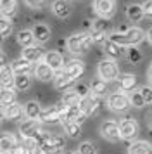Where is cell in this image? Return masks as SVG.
Masks as SVG:
<instances>
[{
	"mask_svg": "<svg viewBox=\"0 0 152 154\" xmlns=\"http://www.w3.org/2000/svg\"><path fill=\"white\" fill-rule=\"evenodd\" d=\"M144 35H145L144 29L130 28L128 31H124V33L116 31V33L109 35V40L119 43V45H123V47H135V45H138V43L144 40Z\"/></svg>",
	"mask_w": 152,
	"mask_h": 154,
	"instance_id": "obj_1",
	"label": "cell"
},
{
	"mask_svg": "<svg viewBox=\"0 0 152 154\" xmlns=\"http://www.w3.org/2000/svg\"><path fill=\"white\" fill-rule=\"evenodd\" d=\"M92 43H93V38L92 35H87V33H74V35H71L68 38V50L69 52H73V54H85V52H88V49L92 47Z\"/></svg>",
	"mask_w": 152,
	"mask_h": 154,
	"instance_id": "obj_2",
	"label": "cell"
},
{
	"mask_svg": "<svg viewBox=\"0 0 152 154\" xmlns=\"http://www.w3.org/2000/svg\"><path fill=\"white\" fill-rule=\"evenodd\" d=\"M107 104L114 112H124L126 109H130L131 100H130V95H126L124 92H116V94L109 95Z\"/></svg>",
	"mask_w": 152,
	"mask_h": 154,
	"instance_id": "obj_3",
	"label": "cell"
},
{
	"mask_svg": "<svg viewBox=\"0 0 152 154\" xmlns=\"http://www.w3.org/2000/svg\"><path fill=\"white\" fill-rule=\"evenodd\" d=\"M99 76L105 82H112L119 76V68L112 59H105L99 63Z\"/></svg>",
	"mask_w": 152,
	"mask_h": 154,
	"instance_id": "obj_4",
	"label": "cell"
},
{
	"mask_svg": "<svg viewBox=\"0 0 152 154\" xmlns=\"http://www.w3.org/2000/svg\"><path fill=\"white\" fill-rule=\"evenodd\" d=\"M100 135L109 142H119L121 139V132H119V123L116 121H104L100 125Z\"/></svg>",
	"mask_w": 152,
	"mask_h": 154,
	"instance_id": "obj_5",
	"label": "cell"
},
{
	"mask_svg": "<svg viewBox=\"0 0 152 154\" xmlns=\"http://www.w3.org/2000/svg\"><path fill=\"white\" fill-rule=\"evenodd\" d=\"M93 9L100 17L109 19L116 14V0H93Z\"/></svg>",
	"mask_w": 152,
	"mask_h": 154,
	"instance_id": "obj_6",
	"label": "cell"
},
{
	"mask_svg": "<svg viewBox=\"0 0 152 154\" xmlns=\"http://www.w3.org/2000/svg\"><path fill=\"white\" fill-rule=\"evenodd\" d=\"M100 106H102L100 95L90 94V95H87V97L81 99V102H80V109H81V112H85L87 116H90V114H95V112L99 111Z\"/></svg>",
	"mask_w": 152,
	"mask_h": 154,
	"instance_id": "obj_7",
	"label": "cell"
},
{
	"mask_svg": "<svg viewBox=\"0 0 152 154\" xmlns=\"http://www.w3.org/2000/svg\"><path fill=\"white\" fill-rule=\"evenodd\" d=\"M119 132L123 140H133L138 133V125L133 118H124L119 121Z\"/></svg>",
	"mask_w": 152,
	"mask_h": 154,
	"instance_id": "obj_8",
	"label": "cell"
},
{
	"mask_svg": "<svg viewBox=\"0 0 152 154\" xmlns=\"http://www.w3.org/2000/svg\"><path fill=\"white\" fill-rule=\"evenodd\" d=\"M40 119H24L19 125V133L21 139H29V137H35L40 130Z\"/></svg>",
	"mask_w": 152,
	"mask_h": 154,
	"instance_id": "obj_9",
	"label": "cell"
},
{
	"mask_svg": "<svg viewBox=\"0 0 152 154\" xmlns=\"http://www.w3.org/2000/svg\"><path fill=\"white\" fill-rule=\"evenodd\" d=\"M54 85H55V88H57L59 92H69L71 88L76 87V80L71 78V76H68V75H64L62 71H59V73L55 75V78H54Z\"/></svg>",
	"mask_w": 152,
	"mask_h": 154,
	"instance_id": "obj_10",
	"label": "cell"
},
{
	"mask_svg": "<svg viewBox=\"0 0 152 154\" xmlns=\"http://www.w3.org/2000/svg\"><path fill=\"white\" fill-rule=\"evenodd\" d=\"M83 71H85V64H83V61H80V59H71V61L64 66L62 73L76 80V78H80L83 75Z\"/></svg>",
	"mask_w": 152,
	"mask_h": 154,
	"instance_id": "obj_11",
	"label": "cell"
},
{
	"mask_svg": "<svg viewBox=\"0 0 152 154\" xmlns=\"http://www.w3.org/2000/svg\"><path fill=\"white\" fill-rule=\"evenodd\" d=\"M0 82H2L4 88H12L16 85V73L12 71V66L2 64V68H0Z\"/></svg>",
	"mask_w": 152,
	"mask_h": 154,
	"instance_id": "obj_12",
	"label": "cell"
},
{
	"mask_svg": "<svg viewBox=\"0 0 152 154\" xmlns=\"http://www.w3.org/2000/svg\"><path fill=\"white\" fill-rule=\"evenodd\" d=\"M23 57L24 59H28L29 63H41V59L45 57V52H43V49H41L40 45H31V47H26V49H23Z\"/></svg>",
	"mask_w": 152,
	"mask_h": 154,
	"instance_id": "obj_13",
	"label": "cell"
},
{
	"mask_svg": "<svg viewBox=\"0 0 152 154\" xmlns=\"http://www.w3.org/2000/svg\"><path fill=\"white\" fill-rule=\"evenodd\" d=\"M104 52H105V56H109L111 59H119L121 56H124V47L123 45H119V43L112 42V40H105L104 43Z\"/></svg>",
	"mask_w": 152,
	"mask_h": 154,
	"instance_id": "obj_14",
	"label": "cell"
},
{
	"mask_svg": "<svg viewBox=\"0 0 152 154\" xmlns=\"http://www.w3.org/2000/svg\"><path fill=\"white\" fill-rule=\"evenodd\" d=\"M43 63H47L54 71H62V64H64V59H62L61 52H55V50H50L45 54L43 57Z\"/></svg>",
	"mask_w": 152,
	"mask_h": 154,
	"instance_id": "obj_15",
	"label": "cell"
},
{
	"mask_svg": "<svg viewBox=\"0 0 152 154\" xmlns=\"http://www.w3.org/2000/svg\"><path fill=\"white\" fill-rule=\"evenodd\" d=\"M35 76L38 80H41V82H48V80L55 78V71L47 63H38L36 68H35Z\"/></svg>",
	"mask_w": 152,
	"mask_h": 154,
	"instance_id": "obj_16",
	"label": "cell"
},
{
	"mask_svg": "<svg viewBox=\"0 0 152 154\" xmlns=\"http://www.w3.org/2000/svg\"><path fill=\"white\" fill-rule=\"evenodd\" d=\"M38 119H40L41 123H57V121H61V111H59L57 106L47 107V109L41 111V114H40Z\"/></svg>",
	"mask_w": 152,
	"mask_h": 154,
	"instance_id": "obj_17",
	"label": "cell"
},
{
	"mask_svg": "<svg viewBox=\"0 0 152 154\" xmlns=\"http://www.w3.org/2000/svg\"><path fill=\"white\" fill-rule=\"evenodd\" d=\"M52 11H54V14L57 16V17L66 19V17H69V14H71V4H69L68 0H54Z\"/></svg>",
	"mask_w": 152,
	"mask_h": 154,
	"instance_id": "obj_18",
	"label": "cell"
},
{
	"mask_svg": "<svg viewBox=\"0 0 152 154\" xmlns=\"http://www.w3.org/2000/svg\"><path fill=\"white\" fill-rule=\"evenodd\" d=\"M2 112H4V118H5V119H9V121H17V119H21V116H23L24 109H23V106H21V104L14 102V104L4 107V109H2Z\"/></svg>",
	"mask_w": 152,
	"mask_h": 154,
	"instance_id": "obj_19",
	"label": "cell"
},
{
	"mask_svg": "<svg viewBox=\"0 0 152 154\" xmlns=\"http://www.w3.org/2000/svg\"><path fill=\"white\" fill-rule=\"evenodd\" d=\"M21 144L16 140L12 133H2V139H0V147H2V152H14Z\"/></svg>",
	"mask_w": 152,
	"mask_h": 154,
	"instance_id": "obj_20",
	"label": "cell"
},
{
	"mask_svg": "<svg viewBox=\"0 0 152 154\" xmlns=\"http://www.w3.org/2000/svg\"><path fill=\"white\" fill-rule=\"evenodd\" d=\"M33 35H35V40H36V43H47L48 40H50V28H48L47 24H36L33 28Z\"/></svg>",
	"mask_w": 152,
	"mask_h": 154,
	"instance_id": "obj_21",
	"label": "cell"
},
{
	"mask_svg": "<svg viewBox=\"0 0 152 154\" xmlns=\"http://www.w3.org/2000/svg\"><path fill=\"white\" fill-rule=\"evenodd\" d=\"M128 154H152V146L145 140L131 142L128 147Z\"/></svg>",
	"mask_w": 152,
	"mask_h": 154,
	"instance_id": "obj_22",
	"label": "cell"
},
{
	"mask_svg": "<svg viewBox=\"0 0 152 154\" xmlns=\"http://www.w3.org/2000/svg\"><path fill=\"white\" fill-rule=\"evenodd\" d=\"M11 66H12V71L16 73V75H29V71L33 69V63H29V61L24 59V57L14 61Z\"/></svg>",
	"mask_w": 152,
	"mask_h": 154,
	"instance_id": "obj_23",
	"label": "cell"
},
{
	"mask_svg": "<svg viewBox=\"0 0 152 154\" xmlns=\"http://www.w3.org/2000/svg\"><path fill=\"white\" fill-rule=\"evenodd\" d=\"M137 87V76L135 75H123L119 76V90L121 92H133Z\"/></svg>",
	"mask_w": 152,
	"mask_h": 154,
	"instance_id": "obj_24",
	"label": "cell"
},
{
	"mask_svg": "<svg viewBox=\"0 0 152 154\" xmlns=\"http://www.w3.org/2000/svg\"><path fill=\"white\" fill-rule=\"evenodd\" d=\"M41 111H43V109L40 107V104H38L36 100H29V102L24 104V116H26L28 119H38Z\"/></svg>",
	"mask_w": 152,
	"mask_h": 154,
	"instance_id": "obj_25",
	"label": "cell"
},
{
	"mask_svg": "<svg viewBox=\"0 0 152 154\" xmlns=\"http://www.w3.org/2000/svg\"><path fill=\"white\" fill-rule=\"evenodd\" d=\"M126 16H128V19H130L131 23H138L144 19V7L142 5H138V4H131V5H128V9H126Z\"/></svg>",
	"mask_w": 152,
	"mask_h": 154,
	"instance_id": "obj_26",
	"label": "cell"
},
{
	"mask_svg": "<svg viewBox=\"0 0 152 154\" xmlns=\"http://www.w3.org/2000/svg\"><path fill=\"white\" fill-rule=\"evenodd\" d=\"M17 42H19L21 47H31L36 40H35V35H33V29L29 31V29H23V31H19L17 33Z\"/></svg>",
	"mask_w": 152,
	"mask_h": 154,
	"instance_id": "obj_27",
	"label": "cell"
},
{
	"mask_svg": "<svg viewBox=\"0 0 152 154\" xmlns=\"http://www.w3.org/2000/svg\"><path fill=\"white\" fill-rule=\"evenodd\" d=\"M0 102H2V109L11 106L16 102V92L12 88H4L2 87V92H0Z\"/></svg>",
	"mask_w": 152,
	"mask_h": 154,
	"instance_id": "obj_28",
	"label": "cell"
},
{
	"mask_svg": "<svg viewBox=\"0 0 152 154\" xmlns=\"http://www.w3.org/2000/svg\"><path fill=\"white\" fill-rule=\"evenodd\" d=\"M90 90H92V94H95V95H104L107 92V82L102 80L100 76L95 78L92 82V85H90Z\"/></svg>",
	"mask_w": 152,
	"mask_h": 154,
	"instance_id": "obj_29",
	"label": "cell"
},
{
	"mask_svg": "<svg viewBox=\"0 0 152 154\" xmlns=\"http://www.w3.org/2000/svg\"><path fill=\"white\" fill-rule=\"evenodd\" d=\"M16 9H17L16 0H2L0 2V11H2V16H5V17H11L16 12Z\"/></svg>",
	"mask_w": 152,
	"mask_h": 154,
	"instance_id": "obj_30",
	"label": "cell"
},
{
	"mask_svg": "<svg viewBox=\"0 0 152 154\" xmlns=\"http://www.w3.org/2000/svg\"><path fill=\"white\" fill-rule=\"evenodd\" d=\"M29 87H31V78H29V75H16V85H14L16 90L24 92Z\"/></svg>",
	"mask_w": 152,
	"mask_h": 154,
	"instance_id": "obj_31",
	"label": "cell"
},
{
	"mask_svg": "<svg viewBox=\"0 0 152 154\" xmlns=\"http://www.w3.org/2000/svg\"><path fill=\"white\" fill-rule=\"evenodd\" d=\"M43 146L54 147V149H59V151H62V147L66 146V139H64V137H61V135H50Z\"/></svg>",
	"mask_w": 152,
	"mask_h": 154,
	"instance_id": "obj_32",
	"label": "cell"
},
{
	"mask_svg": "<svg viewBox=\"0 0 152 154\" xmlns=\"http://www.w3.org/2000/svg\"><path fill=\"white\" fill-rule=\"evenodd\" d=\"M62 102H64L66 106H80L81 97H80L74 90H73V92H66V94H64V97H62Z\"/></svg>",
	"mask_w": 152,
	"mask_h": 154,
	"instance_id": "obj_33",
	"label": "cell"
},
{
	"mask_svg": "<svg viewBox=\"0 0 152 154\" xmlns=\"http://www.w3.org/2000/svg\"><path fill=\"white\" fill-rule=\"evenodd\" d=\"M64 130H66V133H68L71 139H78L81 135V126L78 125V123H66L64 125Z\"/></svg>",
	"mask_w": 152,
	"mask_h": 154,
	"instance_id": "obj_34",
	"label": "cell"
},
{
	"mask_svg": "<svg viewBox=\"0 0 152 154\" xmlns=\"http://www.w3.org/2000/svg\"><path fill=\"white\" fill-rule=\"evenodd\" d=\"M126 56H128V61H130L131 64H137V63L142 61V52L137 49V45H135V47H128Z\"/></svg>",
	"mask_w": 152,
	"mask_h": 154,
	"instance_id": "obj_35",
	"label": "cell"
},
{
	"mask_svg": "<svg viewBox=\"0 0 152 154\" xmlns=\"http://www.w3.org/2000/svg\"><path fill=\"white\" fill-rule=\"evenodd\" d=\"M130 100H131V106H133V107H144L145 106V100H144V97H142V92L140 90L130 92Z\"/></svg>",
	"mask_w": 152,
	"mask_h": 154,
	"instance_id": "obj_36",
	"label": "cell"
},
{
	"mask_svg": "<svg viewBox=\"0 0 152 154\" xmlns=\"http://www.w3.org/2000/svg\"><path fill=\"white\" fill-rule=\"evenodd\" d=\"M11 31H12V24H11V21L7 19L5 16H2V19H0V35H2V38L9 36L11 35Z\"/></svg>",
	"mask_w": 152,
	"mask_h": 154,
	"instance_id": "obj_37",
	"label": "cell"
},
{
	"mask_svg": "<svg viewBox=\"0 0 152 154\" xmlns=\"http://www.w3.org/2000/svg\"><path fill=\"white\" fill-rule=\"evenodd\" d=\"M78 154H97V147L92 142H83L78 147Z\"/></svg>",
	"mask_w": 152,
	"mask_h": 154,
	"instance_id": "obj_38",
	"label": "cell"
},
{
	"mask_svg": "<svg viewBox=\"0 0 152 154\" xmlns=\"http://www.w3.org/2000/svg\"><path fill=\"white\" fill-rule=\"evenodd\" d=\"M92 29H93V31H102V33H105V31L109 29V23H107V19H105V17H102V19H97V21H93Z\"/></svg>",
	"mask_w": 152,
	"mask_h": 154,
	"instance_id": "obj_39",
	"label": "cell"
},
{
	"mask_svg": "<svg viewBox=\"0 0 152 154\" xmlns=\"http://www.w3.org/2000/svg\"><path fill=\"white\" fill-rule=\"evenodd\" d=\"M73 90H74L81 99L87 97V95H90V92H92V90H88V87H87V85H83V83H76V87L73 88Z\"/></svg>",
	"mask_w": 152,
	"mask_h": 154,
	"instance_id": "obj_40",
	"label": "cell"
},
{
	"mask_svg": "<svg viewBox=\"0 0 152 154\" xmlns=\"http://www.w3.org/2000/svg\"><path fill=\"white\" fill-rule=\"evenodd\" d=\"M140 92H142V97H144L145 104H152V87H142Z\"/></svg>",
	"mask_w": 152,
	"mask_h": 154,
	"instance_id": "obj_41",
	"label": "cell"
},
{
	"mask_svg": "<svg viewBox=\"0 0 152 154\" xmlns=\"http://www.w3.org/2000/svg\"><path fill=\"white\" fill-rule=\"evenodd\" d=\"M92 38H93V43H105V33H102V31H93L92 29Z\"/></svg>",
	"mask_w": 152,
	"mask_h": 154,
	"instance_id": "obj_42",
	"label": "cell"
},
{
	"mask_svg": "<svg viewBox=\"0 0 152 154\" xmlns=\"http://www.w3.org/2000/svg\"><path fill=\"white\" fill-rule=\"evenodd\" d=\"M24 2L33 9H40V7H43V5L47 4V0H24Z\"/></svg>",
	"mask_w": 152,
	"mask_h": 154,
	"instance_id": "obj_43",
	"label": "cell"
},
{
	"mask_svg": "<svg viewBox=\"0 0 152 154\" xmlns=\"http://www.w3.org/2000/svg\"><path fill=\"white\" fill-rule=\"evenodd\" d=\"M142 7H144V12L147 17H150L152 19V0H145L144 4H142Z\"/></svg>",
	"mask_w": 152,
	"mask_h": 154,
	"instance_id": "obj_44",
	"label": "cell"
},
{
	"mask_svg": "<svg viewBox=\"0 0 152 154\" xmlns=\"http://www.w3.org/2000/svg\"><path fill=\"white\" fill-rule=\"evenodd\" d=\"M14 154H35L33 149H29V147H26L24 144H21L16 151H14Z\"/></svg>",
	"mask_w": 152,
	"mask_h": 154,
	"instance_id": "obj_45",
	"label": "cell"
},
{
	"mask_svg": "<svg viewBox=\"0 0 152 154\" xmlns=\"http://www.w3.org/2000/svg\"><path fill=\"white\" fill-rule=\"evenodd\" d=\"M147 38H149V42L152 43V28H149V31H147Z\"/></svg>",
	"mask_w": 152,
	"mask_h": 154,
	"instance_id": "obj_46",
	"label": "cell"
},
{
	"mask_svg": "<svg viewBox=\"0 0 152 154\" xmlns=\"http://www.w3.org/2000/svg\"><path fill=\"white\" fill-rule=\"evenodd\" d=\"M2 154H14V152H2Z\"/></svg>",
	"mask_w": 152,
	"mask_h": 154,
	"instance_id": "obj_47",
	"label": "cell"
},
{
	"mask_svg": "<svg viewBox=\"0 0 152 154\" xmlns=\"http://www.w3.org/2000/svg\"><path fill=\"white\" fill-rule=\"evenodd\" d=\"M150 80H152V68H150Z\"/></svg>",
	"mask_w": 152,
	"mask_h": 154,
	"instance_id": "obj_48",
	"label": "cell"
},
{
	"mask_svg": "<svg viewBox=\"0 0 152 154\" xmlns=\"http://www.w3.org/2000/svg\"><path fill=\"white\" fill-rule=\"evenodd\" d=\"M66 154H76V152H66Z\"/></svg>",
	"mask_w": 152,
	"mask_h": 154,
	"instance_id": "obj_49",
	"label": "cell"
},
{
	"mask_svg": "<svg viewBox=\"0 0 152 154\" xmlns=\"http://www.w3.org/2000/svg\"><path fill=\"white\" fill-rule=\"evenodd\" d=\"M150 128H152V119H150Z\"/></svg>",
	"mask_w": 152,
	"mask_h": 154,
	"instance_id": "obj_50",
	"label": "cell"
}]
</instances>
